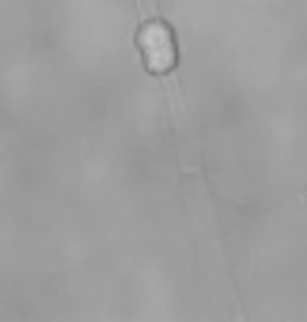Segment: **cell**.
Listing matches in <instances>:
<instances>
[{
	"mask_svg": "<svg viewBox=\"0 0 307 322\" xmlns=\"http://www.w3.org/2000/svg\"><path fill=\"white\" fill-rule=\"evenodd\" d=\"M140 46L150 71L165 74L174 65V46L169 31L159 21H148L140 31Z\"/></svg>",
	"mask_w": 307,
	"mask_h": 322,
	"instance_id": "cell-1",
	"label": "cell"
}]
</instances>
